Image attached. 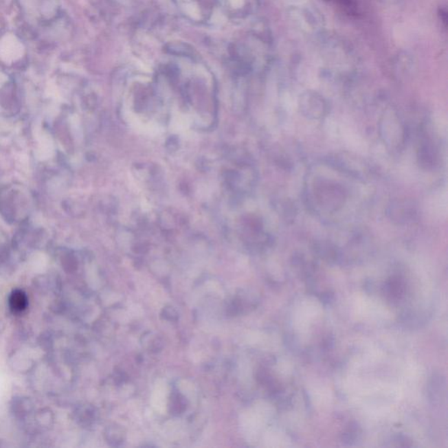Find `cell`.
<instances>
[{
    "instance_id": "cell-1",
    "label": "cell",
    "mask_w": 448,
    "mask_h": 448,
    "mask_svg": "<svg viewBox=\"0 0 448 448\" xmlns=\"http://www.w3.org/2000/svg\"><path fill=\"white\" fill-rule=\"evenodd\" d=\"M219 0H172L181 14L197 24H207L216 14Z\"/></svg>"
},
{
    "instance_id": "cell-2",
    "label": "cell",
    "mask_w": 448,
    "mask_h": 448,
    "mask_svg": "<svg viewBox=\"0 0 448 448\" xmlns=\"http://www.w3.org/2000/svg\"><path fill=\"white\" fill-rule=\"evenodd\" d=\"M302 113L306 117L318 120L324 116L326 111L325 102L319 96L309 94L300 102Z\"/></svg>"
},
{
    "instance_id": "cell-3",
    "label": "cell",
    "mask_w": 448,
    "mask_h": 448,
    "mask_svg": "<svg viewBox=\"0 0 448 448\" xmlns=\"http://www.w3.org/2000/svg\"><path fill=\"white\" fill-rule=\"evenodd\" d=\"M9 305H10L12 312H23L28 305L27 294L21 290L14 291L11 294L10 299H9Z\"/></svg>"
}]
</instances>
